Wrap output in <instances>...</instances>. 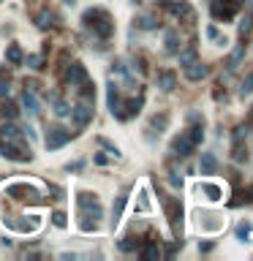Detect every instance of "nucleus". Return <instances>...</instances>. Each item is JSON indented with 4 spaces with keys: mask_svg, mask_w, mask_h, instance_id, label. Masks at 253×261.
I'll list each match as a JSON object with an SVG mask.
<instances>
[{
    "mask_svg": "<svg viewBox=\"0 0 253 261\" xmlns=\"http://www.w3.org/2000/svg\"><path fill=\"white\" fill-rule=\"evenodd\" d=\"M76 204H79V229L82 231H96L98 229V220L104 218V210L101 204H98V199L93 196V193H79L76 196Z\"/></svg>",
    "mask_w": 253,
    "mask_h": 261,
    "instance_id": "1",
    "label": "nucleus"
},
{
    "mask_svg": "<svg viewBox=\"0 0 253 261\" xmlns=\"http://www.w3.org/2000/svg\"><path fill=\"white\" fill-rule=\"evenodd\" d=\"M202 139H204L202 123L194 125V128H188V131H183V133L175 139V144H172V152H175V158H188L191 152L199 147V142H202Z\"/></svg>",
    "mask_w": 253,
    "mask_h": 261,
    "instance_id": "2",
    "label": "nucleus"
},
{
    "mask_svg": "<svg viewBox=\"0 0 253 261\" xmlns=\"http://www.w3.org/2000/svg\"><path fill=\"white\" fill-rule=\"evenodd\" d=\"M82 22L88 25V28H93V33H96L101 41H109L112 33H115V22H112V17L106 14L104 9H93V11H88Z\"/></svg>",
    "mask_w": 253,
    "mask_h": 261,
    "instance_id": "3",
    "label": "nucleus"
},
{
    "mask_svg": "<svg viewBox=\"0 0 253 261\" xmlns=\"http://www.w3.org/2000/svg\"><path fill=\"white\" fill-rule=\"evenodd\" d=\"M6 191L14 199H19V202H41V191H38L36 185H28V183H11Z\"/></svg>",
    "mask_w": 253,
    "mask_h": 261,
    "instance_id": "4",
    "label": "nucleus"
},
{
    "mask_svg": "<svg viewBox=\"0 0 253 261\" xmlns=\"http://www.w3.org/2000/svg\"><path fill=\"white\" fill-rule=\"evenodd\" d=\"M68 115H71V120H74L76 128H85V125L90 123V117H93V101H79Z\"/></svg>",
    "mask_w": 253,
    "mask_h": 261,
    "instance_id": "5",
    "label": "nucleus"
},
{
    "mask_svg": "<svg viewBox=\"0 0 253 261\" xmlns=\"http://www.w3.org/2000/svg\"><path fill=\"white\" fill-rule=\"evenodd\" d=\"M163 207H166V215L172 220V229L180 237V229H183V204L177 199H163Z\"/></svg>",
    "mask_w": 253,
    "mask_h": 261,
    "instance_id": "6",
    "label": "nucleus"
},
{
    "mask_svg": "<svg viewBox=\"0 0 253 261\" xmlns=\"http://www.w3.org/2000/svg\"><path fill=\"white\" fill-rule=\"evenodd\" d=\"M71 133L74 131H65V128H60V125H52L49 133H46V139H44L46 150H57V147H63L71 139Z\"/></svg>",
    "mask_w": 253,
    "mask_h": 261,
    "instance_id": "7",
    "label": "nucleus"
},
{
    "mask_svg": "<svg viewBox=\"0 0 253 261\" xmlns=\"http://www.w3.org/2000/svg\"><path fill=\"white\" fill-rule=\"evenodd\" d=\"M85 79H88V71L82 68V63H71V65H65V68H63V82L68 87L82 84Z\"/></svg>",
    "mask_w": 253,
    "mask_h": 261,
    "instance_id": "8",
    "label": "nucleus"
},
{
    "mask_svg": "<svg viewBox=\"0 0 253 261\" xmlns=\"http://www.w3.org/2000/svg\"><path fill=\"white\" fill-rule=\"evenodd\" d=\"M109 112L117 120H125V101H123V96H120L117 84H109Z\"/></svg>",
    "mask_w": 253,
    "mask_h": 261,
    "instance_id": "9",
    "label": "nucleus"
},
{
    "mask_svg": "<svg viewBox=\"0 0 253 261\" xmlns=\"http://www.w3.org/2000/svg\"><path fill=\"white\" fill-rule=\"evenodd\" d=\"M22 106H25V112H28L30 117L38 115V98H36V90H33V84L22 93Z\"/></svg>",
    "mask_w": 253,
    "mask_h": 261,
    "instance_id": "10",
    "label": "nucleus"
},
{
    "mask_svg": "<svg viewBox=\"0 0 253 261\" xmlns=\"http://www.w3.org/2000/svg\"><path fill=\"white\" fill-rule=\"evenodd\" d=\"M199 169H202V174H215V171H218V158L212 155V152H204V155H202V163H199Z\"/></svg>",
    "mask_w": 253,
    "mask_h": 261,
    "instance_id": "11",
    "label": "nucleus"
},
{
    "mask_svg": "<svg viewBox=\"0 0 253 261\" xmlns=\"http://www.w3.org/2000/svg\"><path fill=\"white\" fill-rule=\"evenodd\" d=\"M49 104H52V109H55V115H57V117H65V115L71 112V109H68V104H65L63 98L57 96V93H49Z\"/></svg>",
    "mask_w": 253,
    "mask_h": 261,
    "instance_id": "12",
    "label": "nucleus"
},
{
    "mask_svg": "<svg viewBox=\"0 0 253 261\" xmlns=\"http://www.w3.org/2000/svg\"><path fill=\"white\" fill-rule=\"evenodd\" d=\"M185 76H188L191 82H196V79L207 76V65H202V63H191V65H185Z\"/></svg>",
    "mask_w": 253,
    "mask_h": 261,
    "instance_id": "13",
    "label": "nucleus"
},
{
    "mask_svg": "<svg viewBox=\"0 0 253 261\" xmlns=\"http://www.w3.org/2000/svg\"><path fill=\"white\" fill-rule=\"evenodd\" d=\"M180 33L177 30H166V52L169 55H175V52H180Z\"/></svg>",
    "mask_w": 253,
    "mask_h": 261,
    "instance_id": "14",
    "label": "nucleus"
},
{
    "mask_svg": "<svg viewBox=\"0 0 253 261\" xmlns=\"http://www.w3.org/2000/svg\"><path fill=\"white\" fill-rule=\"evenodd\" d=\"M175 82H177V76L172 71L158 73V87H161V90H175Z\"/></svg>",
    "mask_w": 253,
    "mask_h": 261,
    "instance_id": "15",
    "label": "nucleus"
},
{
    "mask_svg": "<svg viewBox=\"0 0 253 261\" xmlns=\"http://www.w3.org/2000/svg\"><path fill=\"white\" fill-rule=\"evenodd\" d=\"M125 193H128V188H125L123 193H120V196H117V202H115V207H112V220H115V223H117V220H120V215H123V207H125V199H128V196H125Z\"/></svg>",
    "mask_w": 253,
    "mask_h": 261,
    "instance_id": "16",
    "label": "nucleus"
},
{
    "mask_svg": "<svg viewBox=\"0 0 253 261\" xmlns=\"http://www.w3.org/2000/svg\"><path fill=\"white\" fill-rule=\"evenodd\" d=\"M6 60H9L11 65H19V63L25 60V57H22V49H19L17 44H11V46H9V52H6Z\"/></svg>",
    "mask_w": 253,
    "mask_h": 261,
    "instance_id": "17",
    "label": "nucleus"
},
{
    "mask_svg": "<svg viewBox=\"0 0 253 261\" xmlns=\"http://www.w3.org/2000/svg\"><path fill=\"white\" fill-rule=\"evenodd\" d=\"M52 19H55V14H52V11H41V14L36 17V22H38V28H49V25H55Z\"/></svg>",
    "mask_w": 253,
    "mask_h": 261,
    "instance_id": "18",
    "label": "nucleus"
},
{
    "mask_svg": "<svg viewBox=\"0 0 253 261\" xmlns=\"http://www.w3.org/2000/svg\"><path fill=\"white\" fill-rule=\"evenodd\" d=\"M250 234H253V226H250V223H239V226H237V237L242 239V242H248Z\"/></svg>",
    "mask_w": 253,
    "mask_h": 261,
    "instance_id": "19",
    "label": "nucleus"
},
{
    "mask_svg": "<svg viewBox=\"0 0 253 261\" xmlns=\"http://www.w3.org/2000/svg\"><path fill=\"white\" fill-rule=\"evenodd\" d=\"M158 256H161V250H158L155 242H150V245L142 247V258H158Z\"/></svg>",
    "mask_w": 253,
    "mask_h": 261,
    "instance_id": "20",
    "label": "nucleus"
},
{
    "mask_svg": "<svg viewBox=\"0 0 253 261\" xmlns=\"http://www.w3.org/2000/svg\"><path fill=\"white\" fill-rule=\"evenodd\" d=\"M194 60H196V49H185V52H180V65H183V68H185V65H191Z\"/></svg>",
    "mask_w": 253,
    "mask_h": 261,
    "instance_id": "21",
    "label": "nucleus"
},
{
    "mask_svg": "<svg viewBox=\"0 0 253 261\" xmlns=\"http://www.w3.org/2000/svg\"><path fill=\"white\" fill-rule=\"evenodd\" d=\"M253 30V17L248 14V17H245L242 19V25H239V38H245V36H248V33Z\"/></svg>",
    "mask_w": 253,
    "mask_h": 261,
    "instance_id": "22",
    "label": "nucleus"
},
{
    "mask_svg": "<svg viewBox=\"0 0 253 261\" xmlns=\"http://www.w3.org/2000/svg\"><path fill=\"white\" fill-rule=\"evenodd\" d=\"M9 93V73H6V68H0V98Z\"/></svg>",
    "mask_w": 253,
    "mask_h": 261,
    "instance_id": "23",
    "label": "nucleus"
},
{
    "mask_svg": "<svg viewBox=\"0 0 253 261\" xmlns=\"http://www.w3.org/2000/svg\"><path fill=\"white\" fill-rule=\"evenodd\" d=\"M242 52H245V49H242V46H237V49H234V55H231V57H229V68H231V71H234V68H237V63H239V57H242Z\"/></svg>",
    "mask_w": 253,
    "mask_h": 261,
    "instance_id": "24",
    "label": "nucleus"
},
{
    "mask_svg": "<svg viewBox=\"0 0 253 261\" xmlns=\"http://www.w3.org/2000/svg\"><path fill=\"white\" fill-rule=\"evenodd\" d=\"M139 28L152 30V28H155V17H142V19H139Z\"/></svg>",
    "mask_w": 253,
    "mask_h": 261,
    "instance_id": "25",
    "label": "nucleus"
},
{
    "mask_svg": "<svg viewBox=\"0 0 253 261\" xmlns=\"http://www.w3.org/2000/svg\"><path fill=\"white\" fill-rule=\"evenodd\" d=\"M25 63H28L30 68H36V71H38V68H44V65H41V57H38V55H30L28 60H25Z\"/></svg>",
    "mask_w": 253,
    "mask_h": 261,
    "instance_id": "26",
    "label": "nucleus"
},
{
    "mask_svg": "<svg viewBox=\"0 0 253 261\" xmlns=\"http://www.w3.org/2000/svg\"><path fill=\"white\" fill-rule=\"evenodd\" d=\"M250 90H253V76H248V79L242 82V87H239V93H242V96H248Z\"/></svg>",
    "mask_w": 253,
    "mask_h": 261,
    "instance_id": "27",
    "label": "nucleus"
},
{
    "mask_svg": "<svg viewBox=\"0 0 253 261\" xmlns=\"http://www.w3.org/2000/svg\"><path fill=\"white\" fill-rule=\"evenodd\" d=\"M52 220H55V226H60V229H63V226H65V212H55V215H52Z\"/></svg>",
    "mask_w": 253,
    "mask_h": 261,
    "instance_id": "28",
    "label": "nucleus"
},
{
    "mask_svg": "<svg viewBox=\"0 0 253 261\" xmlns=\"http://www.w3.org/2000/svg\"><path fill=\"white\" fill-rule=\"evenodd\" d=\"M169 183H172V185H175V188H180V185H183V180H180V177H177V174H169Z\"/></svg>",
    "mask_w": 253,
    "mask_h": 261,
    "instance_id": "29",
    "label": "nucleus"
},
{
    "mask_svg": "<svg viewBox=\"0 0 253 261\" xmlns=\"http://www.w3.org/2000/svg\"><path fill=\"white\" fill-rule=\"evenodd\" d=\"M199 250H202V253H210V250H212V242H202V245H199Z\"/></svg>",
    "mask_w": 253,
    "mask_h": 261,
    "instance_id": "30",
    "label": "nucleus"
},
{
    "mask_svg": "<svg viewBox=\"0 0 253 261\" xmlns=\"http://www.w3.org/2000/svg\"><path fill=\"white\" fill-rule=\"evenodd\" d=\"M207 38H218V30L212 28V25H210V28H207Z\"/></svg>",
    "mask_w": 253,
    "mask_h": 261,
    "instance_id": "31",
    "label": "nucleus"
},
{
    "mask_svg": "<svg viewBox=\"0 0 253 261\" xmlns=\"http://www.w3.org/2000/svg\"><path fill=\"white\" fill-rule=\"evenodd\" d=\"M136 3H142V0H136Z\"/></svg>",
    "mask_w": 253,
    "mask_h": 261,
    "instance_id": "32",
    "label": "nucleus"
}]
</instances>
